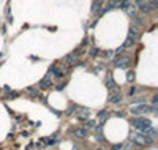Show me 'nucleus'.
<instances>
[{"mask_svg":"<svg viewBox=\"0 0 158 150\" xmlns=\"http://www.w3.org/2000/svg\"><path fill=\"white\" fill-rule=\"evenodd\" d=\"M101 3H103V0H95L93 6H92V11H93V13H98L100 8H101Z\"/></svg>","mask_w":158,"mask_h":150,"instance_id":"nucleus-11","label":"nucleus"},{"mask_svg":"<svg viewBox=\"0 0 158 150\" xmlns=\"http://www.w3.org/2000/svg\"><path fill=\"white\" fill-rule=\"evenodd\" d=\"M131 142L136 145H145V144H152L153 137H149L145 133H134L131 134Z\"/></svg>","mask_w":158,"mask_h":150,"instance_id":"nucleus-1","label":"nucleus"},{"mask_svg":"<svg viewBox=\"0 0 158 150\" xmlns=\"http://www.w3.org/2000/svg\"><path fill=\"white\" fill-rule=\"evenodd\" d=\"M133 126L136 130H139L141 133H145L147 130L152 128V122L147 120V118H134V120H133Z\"/></svg>","mask_w":158,"mask_h":150,"instance_id":"nucleus-2","label":"nucleus"},{"mask_svg":"<svg viewBox=\"0 0 158 150\" xmlns=\"http://www.w3.org/2000/svg\"><path fill=\"white\" fill-rule=\"evenodd\" d=\"M95 125H97V122H95V120H90V122H88V125H87V126H88V128H93Z\"/></svg>","mask_w":158,"mask_h":150,"instance_id":"nucleus-19","label":"nucleus"},{"mask_svg":"<svg viewBox=\"0 0 158 150\" xmlns=\"http://www.w3.org/2000/svg\"><path fill=\"white\" fill-rule=\"evenodd\" d=\"M49 74L54 76V78H57V79H62L65 74H67V70H65L63 67H60V65H54V67L49 68Z\"/></svg>","mask_w":158,"mask_h":150,"instance_id":"nucleus-3","label":"nucleus"},{"mask_svg":"<svg viewBox=\"0 0 158 150\" xmlns=\"http://www.w3.org/2000/svg\"><path fill=\"white\" fill-rule=\"evenodd\" d=\"M120 100H122V97H120V93H119V92H114V93L109 95V103H112V104H115V103H120Z\"/></svg>","mask_w":158,"mask_h":150,"instance_id":"nucleus-9","label":"nucleus"},{"mask_svg":"<svg viewBox=\"0 0 158 150\" xmlns=\"http://www.w3.org/2000/svg\"><path fill=\"white\" fill-rule=\"evenodd\" d=\"M111 55H112V52H105V57H106V59H109Z\"/></svg>","mask_w":158,"mask_h":150,"instance_id":"nucleus-26","label":"nucleus"},{"mask_svg":"<svg viewBox=\"0 0 158 150\" xmlns=\"http://www.w3.org/2000/svg\"><path fill=\"white\" fill-rule=\"evenodd\" d=\"M133 43H134V40H133V38H126V40H125V43H123V46H122V48L123 49H126V48H131V46H133Z\"/></svg>","mask_w":158,"mask_h":150,"instance_id":"nucleus-13","label":"nucleus"},{"mask_svg":"<svg viewBox=\"0 0 158 150\" xmlns=\"http://www.w3.org/2000/svg\"><path fill=\"white\" fill-rule=\"evenodd\" d=\"M78 55H79V52H73V54H68L67 57H65V60H67L68 63H73L76 59H78Z\"/></svg>","mask_w":158,"mask_h":150,"instance_id":"nucleus-10","label":"nucleus"},{"mask_svg":"<svg viewBox=\"0 0 158 150\" xmlns=\"http://www.w3.org/2000/svg\"><path fill=\"white\" fill-rule=\"evenodd\" d=\"M136 90H138L136 87H131V88H130V92H128V93H130V95H134V93H136Z\"/></svg>","mask_w":158,"mask_h":150,"instance_id":"nucleus-22","label":"nucleus"},{"mask_svg":"<svg viewBox=\"0 0 158 150\" xmlns=\"http://www.w3.org/2000/svg\"><path fill=\"white\" fill-rule=\"evenodd\" d=\"M48 87H52V79H51L49 73L40 81V84H38V88H48Z\"/></svg>","mask_w":158,"mask_h":150,"instance_id":"nucleus-6","label":"nucleus"},{"mask_svg":"<svg viewBox=\"0 0 158 150\" xmlns=\"http://www.w3.org/2000/svg\"><path fill=\"white\" fill-rule=\"evenodd\" d=\"M106 86L109 88H115V84H114V79L111 74H107V79H106Z\"/></svg>","mask_w":158,"mask_h":150,"instance_id":"nucleus-12","label":"nucleus"},{"mask_svg":"<svg viewBox=\"0 0 158 150\" xmlns=\"http://www.w3.org/2000/svg\"><path fill=\"white\" fill-rule=\"evenodd\" d=\"M122 147H123L122 144H115L114 147H112V150H122Z\"/></svg>","mask_w":158,"mask_h":150,"instance_id":"nucleus-20","label":"nucleus"},{"mask_svg":"<svg viewBox=\"0 0 158 150\" xmlns=\"http://www.w3.org/2000/svg\"><path fill=\"white\" fill-rule=\"evenodd\" d=\"M128 36H130V38H133V40H134V38L138 36V30H136V29H131V30H130V33H128Z\"/></svg>","mask_w":158,"mask_h":150,"instance_id":"nucleus-17","label":"nucleus"},{"mask_svg":"<svg viewBox=\"0 0 158 150\" xmlns=\"http://www.w3.org/2000/svg\"><path fill=\"white\" fill-rule=\"evenodd\" d=\"M134 103H141V104H142V103H144V98H142V97L136 98V100H134Z\"/></svg>","mask_w":158,"mask_h":150,"instance_id":"nucleus-23","label":"nucleus"},{"mask_svg":"<svg viewBox=\"0 0 158 150\" xmlns=\"http://www.w3.org/2000/svg\"><path fill=\"white\" fill-rule=\"evenodd\" d=\"M106 117H107V112H106V111H101V112L98 114V118H100L101 122H105V120H106Z\"/></svg>","mask_w":158,"mask_h":150,"instance_id":"nucleus-14","label":"nucleus"},{"mask_svg":"<svg viewBox=\"0 0 158 150\" xmlns=\"http://www.w3.org/2000/svg\"><path fill=\"white\" fill-rule=\"evenodd\" d=\"M97 150H103V149H97Z\"/></svg>","mask_w":158,"mask_h":150,"instance_id":"nucleus-27","label":"nucleus"},{"mask_svg":"<svg viewBox=\"0 0 158 150\" xmlns=\"http://www.w3.org/2000/svg\"><path fill=\"white\" fill-rule=\"evenodd\" d=\"M157 103H158V97H157V95H155V97L152 98V104H157Z\"/></svg>","mask_w":158,"mask_h":150,"instance_id":"nucleus-24","label":"nucleus"},{"mask_svg":"<svg viewBox=\"0 0 158 150\" xmlns=\"http://www.w3.org/2000/svg\"><path fill=\"white\" fill-rule=\"evenodd\" d=\"M114 65L125 70L130 67V57H117V59H114Z\"/></svg>","mask_w":158,"mask_h":150,"instance_id":"nucleus-4","label":"nucleus"},{"mask_svg":"<svg viewBox=\"0 0 158 150\" xmlns=\"http://www.w3.org/2000/svg\"><path fill=\"white\" fill-rule=\"evenodd\" d=\"M125 11L130 14V16H133V18H134V16H136V13H138V8H136V5H134V3L131 2V3H130V5L125 8Z\"/></svg>","mask_w":158,"mask_h":150,"instance_id":"nucleus-7","label":"nucleus"},{"mask_svg":"<svg viewBox=\"0 0 158 150\" xmlns=\"http://www.w3.org/2000/svg\"><path fill=\"white\" fill-rule=\"evenodd\" d=\"M74 136L79 137V139L86 137V136H87V128H82V126H81V128H76V130H74Z\"/></svg>","mask_w":158,"mask_h":150,"instance_id":"nucleus-8","label":"nucleus"},{"mask_svg":"<svg viewBox=\"0 0 158 150\" xmlns=\"http://www.w3.org/2000/svg\"><path fill=\"white\" fill-rule=\"evenodd\" d=\"M29 93L32 95V97H38V95H40V92H38L37 88H32V87H30V88H29Z\"/></svg>","mask_w":158,"mask_h":150,"instance_id":"nucleus-16","label":"nucleus"},{"mask_svg":"<svg viewBox=\"0 0 158 150\" xmlns=\"http://www.w3.org/2000/svg\"><path fill=\"white\" fill-rule=\"evenodd\" d=\"M88 54H90V57H97L98 55V48H92L90 51H88Z\"/></svg>","mask_w":158,"mask_h":150,"instance_id":"nucleus-15","label":"nucleus"},{"mask_svg":"<svg viewBox=\"0 0 158 150\" xmlns=\"http://www.w3.org/2000/svg\"><path fill=\"white\" fill-rule=\"evenodd\" d=\"M126 79H128V81H133V79H134V73H128V74H126Z\"/></svg>","mask_w":158,"mask_h":150,"instance_id":"nucleus-18","label":"nucleus"},{"mask_svg":"<svg viewBox=\"0 0 158 150\" xmlns=\"http://www.w3.org/2000/svg\"><path fill=\"white\" fill-rule=\"evenodd\" d=\"M131 112H133L134 115L145 114V112H149V106L145 104V103H142V104H139V106H131Z\"/></svg>","mask_w":158,"mask_h":150,"instance_id":"nucleus-5","label":"nucleus"},{"mask_svg":"<svg viewBox=\"0 0 158 150\" xmlns=\"http://www.w3.org/2000/svg\"><path fill=\"white\" fill-rule=\"evenodd\" d=\"M123 52V48H119V49H115V54H122Z\"/></svg>","mask_w":158,"mask_h":150,"instance_id":"nucleus-25","label":"nucleus"},{"mask_svg":"<svg viewBox=\"0 0 158 150\" xmlns=\"http://www.w3.org/2000/svg\"><path fill=\"white\" fill-rule=\"evenodd\" d=\"M65 86H67V84H65V82L59 84V86H57V90H63V88H65Z\"/></svg>","mask_w":158,"mask_h":150,"instance_id":"nucleus-21","label":"nucleus"}]
</instances>
